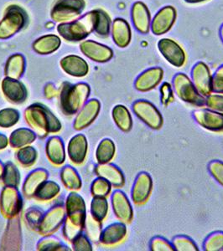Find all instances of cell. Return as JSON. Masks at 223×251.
<instances>
[{
	"label": "cell",
	"mask_w": 223,
	"mask_h": 251,
	"mask_svg": "<svg viewBox=\"0 0 223 251\" xmlns=\"http://www.w3.org/2000/svg\"><path fill=\"white\" fill-rule=\"evenodd\" d=\"M88 151V143L83 134H77L71 138L67 146V154L72 163L80 165L85 162Z\"/></svg>",
	"instance_id": "obj_24"
},
{
	"label": "cell",
	"mask_w": 223,
	"mask_h": 251,
	"mask_svg": "<svg viewBox=\"0 0 223 251\" xmlns=\"http://www.w3.org/2000/svg\"><path fill=\"white\" fill-rule=\"evenodd\" d=\"M111 203L117 220L124 224L131 222L134 217V210L126 194L121 190L113 192L111 196Z\"/></svg>",
	"instance_id": "obj_19"
},
{
	"label": "cell",
	"mask_w": 223,
	"mask_h": 251,
	"mask_svg": "<svg viewBox=\"0 0 223 251\" xmlns=\"http://www.w3.org/2000/svg\"><path fill=\"white\" fill-rule=\"evenodd\" d=\"M86 236L92 242H98L100 240L102 234V222L95 220L92 215L86 216V224H85Z\"/></svg>",
	"instance_id": "obj_42"
},
{
	"label": "cell",
	"mask_w": 223,
	"mask_h": 251,
	"mask_svg": "<svg viewBox=\"0 0 223 251\" xmlns=\"http://www.w3.org/2000/svg\"><path fill=\"white\" fill-rule=\"evenodd\" d=\"M172 87L180 100L195 106H205L206 97L197 92L192 79L185 73H177L172 79Z\"/></svg>",
	"instance_id": "obj_7"
},
{
	"label": "cell",
	"mask_w": 223,
	"mask_h": 251,
	"mask_svg": "<svg viewBox=\"0 0 223 251\" xmlns=\"http://www.w3.org/2000/svg\"><path fill=\"white\" fill-rule=\"evenodd\" d=\"M54 23L55 22H48V23L46 24V28H47V29H52L53 28V26H54Z\"/></svg>",
	"instance_id": "obj_58"
},
{
	"label": "cell",
	"mask_w": 223,
	"mask_h": 251,
	"mask_svg": "<svg viewBox=\"0 0 223 251\" xmlns=\"http://www.w3.org/2000/svg\"><path fill=\"white\" fill-rule=\"evenodd\" d=\"M176 19L177 11L175 7L164 6L152 18L150 31L156 36L167 34L175 25Z\"/></svg>",
	"instance_id": "obj_12"
},
{
	"label": "cell",
	"mask_w": 223,
	"mask_h": 251,
	"mask_svg": "<svg viewBox=\"0 0 223 251\" xmlns=\"http://www.w3.org/2000/svg\"><path fill=\"white\" fill-rule=\"evenodd\" d=\"M3 170H4V165H3V163L0 161V179L2 178V176H3Z\"/></svg>",
	"instance_id": "obj_57"
},
{
	"label": "cell",
	"mask_w": 223,
	"mask_h": 251,
	"mask_svg": "<svg viewBox=\"0 0 223 251\" xmlns=\"http://www.w3.org/2000/svg\"><path fill=\"white\" fill-rule=\"evenodd\" d=\"M153 189V179L148 173L142 172L138 174L131 190V199L136 205L146 203Z\"/></svg>",
	"instance_id": "obj_17"
},
{
	"label": "cell",
	"mask_w": 223,
	"mask_h": 251,
	"mask_svg": "<svg viewBox=\"0 0 223 251\" xmlns=\"http://www.w3.org/2000/svg\"><path fill=\"white\" fill-rule=\"evenodd\" d=\"M36 139V133L29 128L16 129L12 132L9 137V145L13 149H20L26 146H29Z\"/></svg>",
	"instance_id": "obj_32"
},
{
	"label": "cell",
	"mask_w": 223,
	"mask_h": 251,
	"mask_svg": "<svg viewBox=\"0 0 223 251\" xmlns=\"http://www.w3.org/2000/svg\"><path fill=\"white\" fill-rule=\"evenodd\" d=\"M44 214L45 213L40 208H29L26 213V220L29 228L37 231Z\"/></svg>",
	"instance_id": "obj_47"
},
{
	"label": "cell",
	"mask_w": 223,
	"mask_h": 251,
	"mask_svg": "<svg viewBox=\"0 0 223 251\" xmlns=\"http://www.w3.org/2000/svg\"><path fill=\"white\" fill-rule=\"evenodd\" d=\"M191 79L195 87L202 97H206L212 93V75L206 63L202 61L195 64L191 72Z\"/></svg>",
	"instance_id": "obj_14"
},
{
	"label": "cell",
	"mask_w": 223,
	"mask_h": 251,
	"mask_svg": "<svg viewBox=\"0 0 223 251\" xmlns=\"http://www.w3.org/2000/svg\"><path fill=\"white\" fill-rule=\"evenodd\" d=\"M96 23H95L94 33L97 37L107 39L111 34L112 20L108 12L103 9H96Z\"/></svg>",
	"instance_id": "obj_33"
},
{
	"label": "cell",
	"mask_w": 223,
	"mask_h": 251,
	"mask_svg": "<svg viewBox=\"0 0 223 251\" xmlns=\"http://www.w3.org/2000/svg\"><path fill=\"white\" fill-rule=\"evenodd\" d=\"M60 187L57 183L54 181H45L40 184V187L34 193L33 198L38 201L46 202L50 201L60 194Z\"/></svg>",
	"instance_id": "obj_35"
},
{
	"label": "cell",
	"mask_w": 223,
	"mask_h": 251,
	"mask_svg": "<svg viewBox=\"0 0 223 251\" xmlns=\"http://www.w3.org/2000/svg\"><path fill=\"white\" fill-rule=\"evenodd\" d=\"M58 92H59V89H56L54 84H52V83H48L44 89L45 97L47 99H52L53 97H56L58 95Z\"/></svg>",
	"instance_id": "obj_54"
},
{
	"label": "cell",
	"mask_w": 223,
	"mask_h": 251,
	"mask_svg": "<svg viewBox=\"0 0 223 251\" xmlns=\"http://www.w3.org/2000/svg\"><path fill=\"white\" fill-rule=\"evenodd\" d=\"M48 172L43 169H37L29 173L24 183L23 193L27 198H33L34 193L41 183L47 180Z\"/></svg>",
	"instance_id": "obj_31"
},
{
	"label": "cell",
	"mask_w": 223,
	"mask_h": 251,
	"mask_svg": "<svg viewBox=\"0 0 223 251\" xmlns=\"http://www.w3.org/2000/svg\"><path fill=\"white\" fill-rule=\"evenodd\" d=\"M26 70V59L20 53L13 54L6 60L4 66V75L6 77L20 80Z\"/></svg>",
	"instance_id": "obj_30"
},
{
	"label": "cell",
	"mask_w": 223,
	"mask_h": 251,
	"mask_svg": "<svg viewBox=\"0 0 223 251\" xmlns=\"http://www.w3.org/2000/svg\"><path fill=\"white\" fill-rule=\"evenodd\" d=\"M9 139L5 135L0 133V150L6 149L7 146L9 145Z\"/></svg>",
	"instance_id": "obj_55"
},
{
	"label": "cell",
	"mask_w": 223,
	"mask_h": 251,
	"mask_svg": "<svg viewBox=\"0 0 223 251\" xmlns=\"http://www.w3.org/2000/svg\"><path fill=\"white\" fill-rule=\"evenodd\" d=\"M1 91L6 100L13 104H22L28 97V91L25 84L13 78H3L1 82Z\"/></svg>",
	"instance_id": "obj_16"
},
{
	"label": "cell",
	"mask_w": 223,
	"mask_h": 251,
	"mask_svg": "<svg viewBox=\"0 0 223 251\" xmlns=\"http://www.w3.org/2000/svg\"><path fill=\"white\" fill-rule=\"evenodd\" d=\"M90 93L91 87L87 83H62L58 92L60 108L68 116L77 114L86 104Z\"/></svg>",
	"instance_id": "obj_3"
},
{
	"label": "cell",
	"mask_w": 223,
	"mask_h": 251,
	"mask_svg": "<svg viewBox=\"0 0 223 251\" xmlns=\"http://www.w3.org/2000/svg\"><path fill=\"white\" fill-rule=\"evenodd\" d=\"M112 117L115 124L121 131L129 132L133 127V119L130 111L123 105H117L112 108Z\"/></svg>",
	"instance_id": "obj_34"
},
{
	"label": "cell",
	"mask_w": 223,
	"mask_h": 251,
	"mask_svg": "<svg viewBox=\"0 0 223 251\" xmlns=\"http://www.w3.org/2000/svg\"><path fill=\"white\" fill-rule=\"evenodd\" d=\"M21 228L19 216L9 219L4 238L3 239L2 250H20L21 247Z\"/></svg>",
	"instance_id": "obj_28"
},
{
	"label": "cell",
	"mask_w": 223,
	"mask_h": 251,
	"mask_svg": "<svg viewBox=\"0 0 223 251\" xmlns=\"http://www.w3.org/2000/svg\"><path fill=\"white\" fill-rule=\"evenodd\" d=\"M1 179L4 185L18 188L20 183V170L14 163L8 162L4 165V170Z\"/></svg>",
	"instance_id": "obj_40"
},
{
	"label": "cell",
	"mask_w": 223,
	"mask_h": 251,
	"mask_svg": "<svg viewBox=\"0 0 223 251\" xmlns=\"http://www.w3.org/2000/svg\"><path fill=\"white\" fill-rule=\"evenodd\" d=\"M116 153V147L113 141L104 138L101 141L96 150V159L98 163H110Z\"/></svg>",
	"instance_id": "obj_37"
},
{
	"label": "cell",
	"mask_w": 223,
	"mask_h": 251,
	"mask_svg": "<svg viewBox=\"0 0 223 251\" xmlns=\"http://www.w3.org/2000/svg\"><path fill=\"white\" fill-rule=\"evenodd\" d=\"M212 93L223 94V65L219 66L212 75Z\"/></svg>",
	"instance_id": "obj_53"
},
{
	"label": "cell",
	"mask_w": 223,
	"mask_h": 251,
	"mask_svg": "<svg viewBox=\"0 0 223 251\" xmlns=\"http://www.w3.org/2000/svg\"><path fill=\"white\" fill-rule=\"evenodd\" d=\"M95 173L98 177H103L114 188H121L125 183L123 172L117 166L111 163H98L95 168Z\"/></svg>",
	"instance_id": "obj_27"
},
{
	"label": "cell",
	"mask_w": 223,
	"mask_h": 251,
	"mask_svg": "<svg viewBox=\"0 0 223 251\" xmlns=\"http://www.w3.org/2000/svg\"><path fill=\"white\" fill-rule=\"evenodd\" d=\"M26 123L39 137L43 138L61 130V123L47 106L34 103L25 111Z\"/></svg>",
	"instance_id": "obj_2"
},
{
	"label": "cell",
	"mask_w": 223,
	"mask_h": 251,
	"mask_svg": "<svg viewBox=\"0 0 223 251\" xmlns=\"http://www.w3.org/2000/svg\"><path fill=\"white\" fill-rule=\"evenodd\" d=\"M38 153L36 149L31 146H26L20 148L16 152V159L20 165L25 168H29L34 165L37 160Z\"/></svg>",
	"instance_id": "obj_39"
},
{
	"label": "cell",
	"mask_w": 223,
	"mask_h": 251,
	"mask_svg": "<svg viewBox=\"0 0 223 251\" xmlns=\"http://www.w3.org/2000/svg\"><path fill=\"white\" fill-rule=\"evenodd\" d=\"M205 106L213 111L223 112V94H211L206 97Z\"/></svg>",
	"instance_id": "obj_52"
},
{
	"label": "cell",
	"mask_w": 223,
	"mask_h": 251,
	"mask_svg": "<svg viewBox=\"0 0 223 251\" xmlns=\"http://www.w3.org/2000/svg\"><path fill=\"white\" fill-rule=\"evenodd\" d=\"M132 110L135 116L149 128L159 130L162 127L163 117L156 106L149 100H136L132 105Z\"/></svg>",
	"instance_id": "obj_8"
},
{
	"label": "cell",
	"mask_w": 223,
	"mask_h": 251,
	"mask_svg": "<svg viewBox=\"0 0 223 251\" xmlns=\"http://www.w3.org/2000/svg\"><path fill=\"white\" fill-rule=\"evenodd\" d=\"M157 47L160 54L171 66L176 68L185 66L186 52L175 40L169 38H162L158 41Z\"/></svg>",
	"instance_id": "obj_10"
},
{
	"label": "cell",
	"mask_w": 223,
	"mask_h": 251,
	"mask_svg": "<svg viewBox=\"0 0 223 251\" xmlns=\"http://www.w3.org/2000/svg\"><path fill=\"white\" fill-rule=\"evenodd\" d=\"M163 78V69L159 66L147 69L138 75L135 81V88L138 92H150L160 85Z\"/></svg>",
	"instance_id": "obj_20"
},
{
	"label": "cell",
	"mask_w": 223,
	"mask_h": 251,
	"mask_svg": "<svg viewBox=\"0 0 223 251\" xmlns=\"http://www.w3.org/2000/svg\"><path fill=\"white\" fill-rule=\"evenodd\" d=\"M109 214V202L106 198L93 197L91 203V215L95 220L103 222Z\"/></svg>",
	"instance_id": "obj_38"
},
{
	"label": "cell",
	"mask_w": 223,
	"mask_h": 251,
	"mask_svg": "<svg viewBox=\"0 0 223 251\" xmlns=\"http://www.w3.org/2000/svg\"><path fill=\"white\" fill-rule=\"evenodd\" d=\"M79 49L84 56L100 64L109 62L114 55V52L111 47L93 40H83L80 43Z\"/></svg>",
	"instance_id": "obj_13"
},
{
	"label": "cell",
	"mask_w": 223,
	"mask_h": 251,
	"mask_svg": "<svg viewBox=\"0 0 223 251\" xmlns=\"http://www.w3.org/2000/svg\"><path fill=\"white\" fill-rule=\"evenodd\" d=\"M20 112L16 109L5 108L0 110V127L9 128L20 121Z\"/></svg>",
	"instance_id": "obj_43"
},
{
	"label": "cell",
	"mask_w": 223,
	"mask_h": 251,
	"mask_svg": "<svg viewBox=\"0 0 223 251\" xmlns=\"http://www.w3.org/2000/svg\"><path fill=\"white\" fill-rule=\"evenodd\" d=\"M110 35L113 43L118 48H126L131 43V26L125 19L116 18L112 20Z\"/></svg>",
	"instance_id": "obj_23"
},
{
	"label": "cell",
	"mask_w": 223,
	"mask_h": 251,
	"mask_svg": "<svg viewBox=\"0 0 223 251\" xmlns=\"http://www.w3.org/2000/svg\"><path fill=\"white\" fill-rule=\"evenodd\" d=\"M61 38L55 34H44L32 44V49L40 55H49L57 51L61 46Z\"/></svg>",
	"instance_id": "obj_25"
},
{
	"label": "cell",
	"mask_w": 223,
	"mask_h": 251,
	"mask_svg": "<svg viewBox=\"0 0 223 251\" xmlns=\"http://www.w3.org/2000/svg\"><path fill=\"white\" fill-rule=\"evenodd\" d=\"M208 170L212 177L223 187V162L214 160L209 163Z\"/></svg>",
	"instance_id": "obj_50"
},
{
	"label": "cell",
	"mask_w": 223,
	"mask_h": 251,
	"mask_svg": "<svg viewBox=\"0 0 223 251\" xmlns=\"http://www.w3.org/2000/svg\"><path fill=\"white\" fill-rule=\"evenodd\" d=\"M66 217V207L63 204L53 206L44 214L37 232L44 236L51 235L60 228Z\"/></svg>",
	"instance_id": "obj_11"
},
{
	"label": "cell",
	"mask_w": 223,
	"mask_h": 251,
	"mask_svg": "<svg viewBox=\"0 0 223 251\" xmlns=\"http://www.w3.org/2000/svg\"><path fill=\"white\" fill-rule=\"evenodd\" d=\"M61 70L66 75L76 78H83L89 73V65L85 59L77 54H68L60 60Z\"/></svg>",
	"instance_id": "obj_22"
},
{
	"label": "cell",
	"mask_w": 223,
	"mask_h": 251,
	"mask_svg": "<svg viewBox=\"0 0 223 251\" xmlns=\"http://www.w3.org/2000/svg\"><path fill=\"white\" fill-rule=\"evenodd\" d=\"M66 217L64 222L63 234L66 240L72 242L75 237L85 228L86 208L85 201L79 194L72 192L66 198Z\"/></svg>",
	"instance_id": "obj_1"
},
{
	"label": "cell",
	"mask_w": 223,
	"mask_h": 251,
	"mask_svg": "<svg viewBox=\"0 0 223 251\" xmlns=\"http://www.w3.org/2000/svg\"><path fill=\"white\" fill-rule=\"evenodd\" d=\"M72 242V249L73 251H92V246L91 240H89L88 237L85 234H78V236L75 237Z\"/></svg>",
	"instance_id": "obj_48"
},
{
	"label": "cell",
	"mask_w": 223,
	"mask_h": 251,
	"mask_svg": "<svg viewBox=\"0 0 223 251\" xmlns=\"http://www.w3.org/2000/svg\"><path fill=\"white\" fill-rule=\"evenodd\" d=\"M96 16V9H93L77 20L58 24L56 31L59 36L68 43H81L94 32Z\"/></svg>",
	"instance_id": "obj_4"
},
{
	"label": "cell",
	"mask_w": 223,
	"mask_h": 251,
	"mask_svg": "<svg viewBox=\"0 0 223 251\" xmlns=\"http://www.w3.org/2000/svg\"><path fill=\"white\" fill-rule=\"evenodd\" d=\"M152 251H174L175 249L172 246V243L162 237H155L152 239L149 245Z\"/></svg>",
	"instance_id": "obj_51"
},
{
	"label": "cell",
	"mask_w": 223,
	"mask_h": 251,
	"mask_svg": "<svg viewBox=\"0 0 223 251\" xmlns=\"http://www.w3.org/2000/svg\"><path fill=\"white\" fill-rule=\"evenodd\" d=\"M46 155L50 162L55 166L62 165L66 160V150L63 141L58 136L50 137L46 147Z\"/></svg>",
	"instance_id": "obj_29"
},
{
	"label": "cell",
	"mask_w": 223,
	"mask_h": 251,
	"mask_svg": "<svg viewBox=\"0 0 223 251\" xmlns=\"http://www.w3.org/2000/svg\"><path fill=\"white\" fill-rule=\"evenodd\" d=\"M60 179L63 183L64 186L69 190L78 191L82 188L81 177L78 171L72 166L66 165L61 169Z\"/></svg>",
	"instance_id": "obj_36"
},
{
	"label": "cell",
	"mask_w": 223,
	"mask_h": 251,
	"mask_svg": "<svg viewBox=\"0 0 223 251\" xmlns=\"http://www.w3.org/2000/svg\"><path fill=\"white\" fill-rule=\"evenodd\" d=\"M206 251H223V232H213L206 237L203 243Z\"/></svg>",
	"instance_id": "obj_45"
},
{
	"label": "cell",
	"mask_w": 223,
	"mask_h": 251,
	"mask_svg": "<svg viewBox=\"0 0 223 251\" xmlns=\"http://www.w3.org/2000/svg\"><path fill=\"white\" fill-rule=\"evenodd\" d=\"M195 121L208 131L215 132L223 131V112L211 109H199L193 112Z\"/></svg>",
	"instance_id": "obj_18"
},
{
	"label": "cell",
	"mask_w": 223,
	"mask_h": 251,
	"mask_svg": "<svg viewBox=\"0 0 223 251\" xmlns=\"http://www.w3.org/2000/svg\"><path fill=\"white\" fill-rule=\"evenodd\" d=\"M101 110V103L97 99L87 100L86 104L78 111L75 118L73 127L77 131H80L91 125L97 118Z\"/></svg>",
	"instance_id": "obj_21"
},
{
	"label": "cell",
	"mask_w": 223,
	"mask_h": 251,
	"mask_svg": "<svg viewBox=\"0 0 223 251\" xmlns=\"http://www.w3.org/2000/svg\"><path fill=\"white\" fill-rule=\"evenodd\" d=\"M186 3H190V4H196V3H205L208 0H184Z\"/></svg>",
	"instance_id": "obj_56"
},
{
	"label": "cell",
	"mask_w": 223,
	"mask_h": 251,
	"mask_svg": "<svg viewBox=\"0 0 223 251\" xmlns=\"http://www.w3.org/2000/svg\"><path fill=\"white\" fill-rule=\"evenodd\" d=\"M130 17L132 25L136 31L142 34H149L151 27V13L145 3L141 1L133 3Z\"/></svg>",
	"instance_id": "obj_15"
},
{
	"label": "cell",
	"mask_w": 223,
	"mask_h": 251,
	"mask_svg": "<svg viewBox=\"0 0 223 251\" xmlns=\"http://www.w3.org/2000/svg\"><path fill=\"white\" fill-rule=\"evenodd\" d=\"M86 7L85 0H56L50 16L55 23H69L79 19Z\"/></svg>",
	"instance_id": "obj_6"
},
{
	"label": "cell",
	"mask_w": 223,
	"mask_h": 251,
	"mask_svg": "<svg viewBox=\"0 0 223 251\" xmlns=\"http://www.w3.org/2000/svg\"><path fill=\"white\" fill-rule=\"evenodd\" d=\"M172 246L177 251H198V246L189 237L179 235L172 240Z\"/></svg>",
	"instance_id": "obj_46"
},
{
	"label": "cell",
	"mask_w": 223,
	"mask_h": 251,
	"mask_svg": "<svg viewBox=\"0 0 223 251\" xmlns=\"http://www.w3.org/2000/svg\"><path fill=\"white\" fill-rule=\"evenodd\" d=\"M219 33H220L221 40H222L223 43V24L222 25V26H221L220 31H219Z\"/></svg>",
	"instance_id": "obj_59"
},
{
	"label": "cell",
	"mask_w": 223,
	"mask_h": 251,
	"mask_svg": "<svg viewBox=\"0 0 223 251\" xmlns=\"http://www.w3.org/2000/svg\"><path fill=\"white\" fill-rule=\"evenodd\" d=\"M127 235L126 224L116 222L103 229L99 242L106 246H112L122 242Z\"/></svg>",
	"instance_id": "obj_26"
},
{
	"label": "cell",
	"mask_w": 223,
	"mask_h": 251,
	"mask_svg": "<svg viewBox=\"0 0 223 251\" xmlns=\"http://www.w3.org/2000/svg\"><path fill=\"white\" fill-rule=\"evenodd\" d=\"M111 183L103 177H98L92 182L91 193L93 197L107 198L112 191Z\"/></svg>",
	"instance_id": "obj_44"
},
{
	"label": "cell",
	"mask_w": 223,
	"mask_h": 251,
	"mask_svg": "<svg viewBox=\"0 0 223 251\" xmlns=\"http://www.w3.org/2000/svg\"><path fill=\"white\" fill-rule=\"evenodd\" d=\"M23 208V200L18 188L5 186L0 196V211L8 220L17 217Z\"/></svg>",
	"instance_id": "obj_9"
},
{
	"label": "cell",
	"mask_w": 223,
	"mask_h": 251,
	"mask_svg": "<svg viewBox=\"0 0 223 251\" xmlns=\"http://www.w3.org/2000/svg\"><path fill=\"white\" fill-rule=\"evenodd\" d=\"M160 102L163 106H167L174 100V90L171 84L164 82L160 87Z\"/></svg>",
	"instance_id": "obj_49"
},
{
	"label": "cell",
	"mask_w": 223,
	"mask_h": 251,
	"mask_svg": "<svg viewBox=\"0 0 223 251\" xmlns=\"http://www.w3.org/2000/svg\"><path fill=\"white\" fill-rule=\"evenodd\" d=\"M28 20V14L23 7L15 3L7 6L0 20V40L14 37L26 28Z\"/></svg>",
	"instance_id": "obj_5"
},
{
	"label": "cell",
	"mask_w": 223,
	"mask_h": 251,
	"mask_svg": "<svg viewBox=\"0 0 223 251\" xmlns=\"http://www.w3.org/2000/svg\"><path fill=\"white\" fill-rule=\"evenodd\" d=\"M36 247L37 251H70L68 246H65L57 238L52 236V234L46 235L39 240Z\"/></svg>",
	"instance_id": "obj_41"
}]
</instances>
